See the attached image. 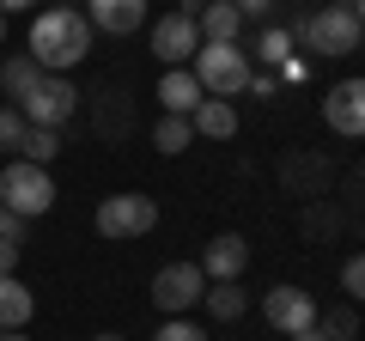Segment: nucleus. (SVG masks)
Wrapping results in <instances>:
<instances>
[{
	"mask_svg": "<svg viewBox=\"0 0 365 341\" xmlns=\"http://www.w3.org/2000/svg\"><path fill=\"white\" fill-rule=\"evenodd\" d=\"M91 49H98V31L86 25L79 6H43V13H31V49L25 55L43 73H73Z\"/></svg>",
	"mask_w": 365,
	"mask_h": 341,
	"instance_id": "obj_1",
	"label": "nucleus"
},
{
	"mask_svg": "<svg viewBox=\"0 0 365 341\" xmlns=\"http://www.w3.org/2000/svg\"><path fill=\"white\" fill-rule=\"evenodd\" d=\"M292 43L304 49V61H347L365 43V13H353V6H317V13H304L292 25Z\"/></svg>",
	"mask_w": 365,
	"mask_h": 341,
	"instance_id": "obj_2",
	"label": "nucleus"
},
{
	"mask_svg": "<svg viewBox=\"0 0 365 341\" xmlns=\"http://www.w3.org/2000/svg\"><path fill=\"white\" fill-rule=\"evenodd\" d=\"M250 67H256V61H250L244 43H201L195 61H189V73H195V86L207 98H225V104H232V98H244Z\"/></svg>",
	"mask_w": 365,
	"mask_h": 341,
	"instance_id": "obj_3",
	"label": "nucleus"
},
{
	"mask_svg": "<svg viewBox=\"0 0 365 341\" xmlns=\"http://www.w3.org/2000/svg\"><path fill=\"white\" fill-rule=\"evenodd\" d=\"M91 225H98V238H110V244H134V238H146L158 225V201L146 195V189L104 195V201H98V213H91Z\"/></svg>",
	"mask_w": 365,
	"mask_h": 341,
	"instance_id": "obj_4",
	"label": "nucleus"
},
{
	"mask_svg": "<svg viewBox=\"0 0 365 341\" xmlns=\"http://www.w3.org/2000/svg\"><path fill=\"white\" fill-rule=\"evenodd\" d=\"M0 208L19 213V220H43V213L55 208V177H49V165L6 158V170H0Z\"/></svg>",
	"mask_w": 365,
	"mask_h": 341,
	"instance_id": "obj_5",
	"label": "nucleus"
},
{
	"mask_svg": "<svg viewBox=\"0 0 365 341\" xmlns=\"http://www.w3.org/2000/svg\"><path fill=\"white\" fill-rule=\"evenodd\" d=\"M13 110L25 116V128H55V134H61L67 122L79 116V86H73L67 73H43Z\"/></svg>",
	"mask_w": 365,
	"mask_h": 341,
	"instance_id": "obj_6",
	"label": "nucleus"
},
{
	"mask_svg": "<svg viewBox=\"0 0 365 341\" xmlns=\"http://www.w3.org/2000/svg\"><path fill=\"white\" fill-rule=\"evenodd\" d=\"M201 292H207V275H201L195 263H165L153 275V305L165 317H189L201 305Z\"/></svg>",
	"mask_w": 365,
	"mask_h": 341,
	"instance_id": "obj_7",
	"label": "nucleus"
},
{
	"mask_svg": "<svg viewBox=\"0 0 365 341\" xmlns=\"http://www.w3.org/2000/svg\"><path fill=\"white\" fill-rule=\"evenodd\" d=\"M262 317H268V329H280V335H299V329L323 323V311H317V292L292 287V280H280V287L262 292Z\"/></svg>",
	"mask_w": 365,
	"mask_h": 341,
	"instance_id": "obj_8",
	"label": "nucleus"
},
{
	"mask_svg": "<svg viewBox=\"0 0 365 341\" xmlns=\"http://www.w3.org/2000/svg\"><path fill=\"white\" fill-rule=\"evenodd\" d=\"M195 49H201V31H195V19H189V13L170 6V13L153 19V55L165 67H189V61H195Z\"/></svg>",
	"mask_w": 365,
	"mask_h": 341,
	"instance_id": "obj_9",
	"label": "nucleus"
},
{
	"mask_svg": "<svg viewBox=\"0 0 365 341\" xmlns=\"http://www.w3.org/2000/svg\"><path fill=\"white\" fill-rule=\"evenodd\" d=\"M323 122L341 134V141H359V134H365V79L347 73V79L329 86V92H323Z\"/></svg>",
	"mask_w": 365,
	"mask_h": 341,
	"instance_id": "obj_10",
	"label": "nucleus"
},
{
	"mask_svg": "<svg viewBox=\"0 0 365 341\" xmlns=\"http://www.w3.org/2000/svg\"><path fill=\"white\" fill-rule=\"evenodd\" d=\"M153 19V0H86V25L104 37H134Z\"/></svg>",
	"mask_w": 365,
	"mask_h": 341,
	"instance_id": "obj_11",
	"label": "nucleus"
},
{
	"mask_svg": "<svg viewBox=\"0 0 365 341\" xmlns=\"http://www.w3.org/2000/svg\"><path fill=\"white\" fill-rule=\"evenodd\" d=\"M201 275L207 280H244V268H250V244L237 232H220V238H207V250H201Z\"/></svg>",
	"mask_w": 365,
	"mask_h": 341,
	"instance_id": "obj_12",
	"label": "nucleus"
},
{
	"mask_svg": "<svg viewBox=\"0 0 365 341\" xmlns=\"http://www.w3.org/2000/svg\"><path fill=\"white\" fill-rule=\"evenodd\" d=\"M201 98H207V92L195 86L189 67H165V79H158V116H189Z\"/></svg>",
	"mask_w": 365,
	"mask_h": 341,
	"instance_id": "obj_13",
	"label": "nucleus"
},
{
	"mask_svg": "<svg viewBox=\"0 0 365 341\" xmlns=\"http://www.w3.org/2000/svg\"><path fill=\"white\" fill-rule=\"evenodd\" d=\"M189 128H195V141H232V134H237V104H225V98H201V104L189 110Z\"/></svg>",
	"mask_w": 365,
	"mask_h": 341,
	"instance_id": "obj_14",
	"label": "nucleus"
},
{
	"mask_svg": "<svg viewBox=\"0 0 365 341\" xmlns=\"http://www.w3.org/2000/svg\"><path fill=\"white\" fill-rule=\"evenodd\" d=\"M195 31H201V43H237V37H244V19H237L232 0H201Z\"/></svg>",
	"mask_w": 365,
	"mask_h": 341,
	"instance_id": "obj_15",
	"label": "nucleus"
},
{
	"mask_svg": "<svg viewBox=\"0 0 365 341\" xmlns=\"http://www.w3.org/2000/svg\"><path fill=\"white\" fill-rule=\"evenodd\" d=\"M31 317H37V292L19 275H0V335H6V329H25Z\"/></svg>",
	"mask_w": 365,
	"mask_h": 341,
	"instance_id": "obj_16",
	"label": "nucleus"
},
{
	"mask_svg": "<svg viewBox=\"0 0 365 341\" xmlns=\"http://www.w3.org/2000/svg\"><path fill=\"white\" fill-rule=\"evenodd\" d=\"M201 305H207V317H213V323H237V317L250 311V292L237 287V280H207Z\"/></svg>",
	"mask_w": 365,
	"mask_h": 341,
	"instance_id": "obj_17",
	"label": "nucleus"
},
{
	"mask_svg": "<svg viewBox=\"0 0 365 341\" xmlns=\"http://www.w3.org/2000/svg\"><path fill=\"white\" fill-rule=\"evenodd\" d=\"M250 55H256L262 67H287L292 55H299V43H292L287 25H262V37H256V49H250Z\"/></svg>",
	"mask_w": 365,
	"mask_h": 341,
	"instance_id": "obj_18",
	"label": "nucleus"
},
{
	"mask_svg": "<svg viewBox=\"0 0 365 341\" xmlns=\"http://www.w3.org/2000/svg\"><path fill=\"white\" fill-rule=\"evenodd\" d=\"M37 79H43V67L31 61V55H6V61H0V92L13 98V104L31 92V86H37Z\"/></svg>",
	"mask_w": 365,
	"mask_h": 341,
	"instance_id": "obj_19",
	"label": "nucleus"
},
{
	"mask_svg": "<svg viewBox=\"0 0 365 341\" xmlns=\"http://www.w3.org/2000/svg\"><path fill=\"white\" fill-rule=\"evenodd\" d=\"M153 146H158L165 158L189 153V146H195V128H189V116H158V122H153Z\"/></svg>",
	"mask_w": 365,
	"mask_h": 341,
	"instance_id": "obj_20",
	"label": "nucleus"
},
{
	"mask_svg": "<svg viewBox=\"0 0 365 341\" xmlns=\"http://www.w3.org/2000/svg\"><path fill=\"white\" fill-rule=\"evenodd\" d=\"M13 158H25V165H55V158H61V134L55 128H25V141H19Z\"/></svg>",
	"mask_w": 365,
	"mask_h": 341,
	"instance_id": "obj_21",
	"label": "nucleus"
},
{
	"mask_svg": "<svg viewBox=\"0 0 365 341\" xmlns=\"http://www.w3.org/2000/svg\"><path fill=\"white\" fill-rule=\"evenodd\" d=\"M122 128H128V98H122V92H104V104H98V134L116 141Z\"/></svg>",
	"mask_w": 365,
	"mask_h": 341,
	"instance_id": "obj_22",
	"label": "nucleus"
},
{
	"mask_svg": "<svg viewBox=\"0 0 365 341\" xmlns=\"http://www.w3.org/2000/svg\"><path fill=\"white\" fill-rule=\"evenodd\" d=\"M153 341H213V335L195 323V317H165V323L153 329Z\"/></svg>",
	"mask_w": 365,
	"mask_h": 341,
	"instance_id": "obj_23",
	"label": "nucleus"
},
{
	"mask_svg": "<svg viewBox=\"0 0 365 341\" xmlns=\"http://www.w3.org/2000/svg\"><path fill=\"white\" fill-rule=\"evenodd\" d=\"M19 141H25V116L13 104H0V153H19Z\"/></svg>",
	"mask_w": 365,
	"mask_h": 341,
	"instance_id": "obj_24",
	"label": "nucleus"
},
{
	"mask_svg": "<svg viewBox=\"0 0 365 341\" xmlns=\"http://www.w3.org/2000/svg\"><path fill=\"white\" fill-rule=\"evenodd\" d=\"M341 292H347V299H365V263H359V256L341 263Z\"/></svg>",
	"mask_w": 365,
	"mask_h": 341,
	"instance_id": "obj_25",
	"label": "nucleus"
},
{
	"mask_svg": "<svg viewBox=\"0 0 365 341\" xmlns=\"http://www.w3.org/2000/svg\"><path fill=\"white\" fill-rule=\"evenodd\" d=\"M237 19H256V25H274V13H280V0H232Z\"/></svg>",
	"mask_w": 365,
	"mask_h": 341,
	"instance_id": "obj_26",
	"label": "nucleus"
},
{
	"mask_svg": "<svg viewBox=\"0 0 365 341\" xmlns=\"http://www.w3.org/2000/svg\"><path fill=\"white\" fill-rule=\"evenodd\" d=\"M25 232H31V220H19V213L0 208V244H25Z\"/></svg>",
	"mask_w": 365,
	"mask_h": 341,
	"instance_id": "obj_27",
	"label": "nucleus"
},
{
	"mask_svg": "<svg viewBox=\"0 0 365 341\" xmlns=\"http://www.w3.org/2000/svg\"><path fill=\"white\" fill-rule=\"evenodd\" d=\"M244 92L250 98H274V92H280V79H274L268 67H250V86H244Z\"/></svg>",
	"mask_w": 365,
	"mask_h": 341,
	"instance_id": "obj_28",
	"label": "nucleus"
},
{
	"mask_svg": "<svg viewBox=\"0 0 365 341\" xmlns=\"http://www.w3.org/2000/svg\"><path fill=\"white\" fill-rule=\"evenodd\" d=\"M311 177H317V158H292L287 165V183H299V195H311Z\"/></svg>",
	"mask_w": 365,
	"mask_h": 341,
	"instance_id": "obj_29",
	"label": "nucleus"
},
{
	"mask_svg": "<svg viewBox=\"0 0 365 341\" xmlns=\"http://www.w3.org/2000/svg\"><path fill=\"white\" fill-rule=\"evenodd\" d=\"M292 341H341V335H335V329H329V323H311V329H299V335H292Z\"/></svg>",
	"mask_w": 365,
	"mask_h": 341,
	"instance_id": "obj_30",
	"label": "nucleus"
},
{
	"mask_svg": "<svg viewBox=\"0 0 365 341\" xmlns=\"http://www.w3.org/2000/svg\"><path fill=\"white\" fill-rule=\"evenodd\" d=\"M0 275H19V244H0Z\"/></svg>",
	"mask_w": 365,
	"mask_h": 341,
	"instance_id": "obj_31",
	"label": "nucleus"
},
{
	"mask_svg": "<svg viewBox=\"0 0 365 341\" xmlns=\"http://www.w3.org/2000/svg\"><path fill=\"white\" fill-rule=\"evenodd\" d=\"M13 13H37V0H0V19H13Z\"/></svg>",
	"mask_w": 365,
	"mask_h": 341,
	"instance_id": "obj_32",
	"label": "nucleus"
},
{
	"mask_svg": "<svg viewBox=\"0 0 365 341\" xmlns=\"http://www.w3.org/2000/svg\"><path fill=\"white\" fill-rule=\"evenodd\" d=\"M323 6H353V13H359V0H323Z\"/></svg>",
	"mask_w": 365,
	"mask_h": 341,
	"instance_id": "obj_33",
	"label": "nucleus"
},
{
	"mask_svg": "<svg viewBox=\"0 0 365 341\" xmlns=\"http://www.w3.org/2000/svg\"><path fill=\"white\" fill-rule=\"evenodd\" d=\"M0 341H25V335H19V329H6V335H0Z\"/></svg>",
	"mask_w": 365,
	"mask_h": 341,
	"instance_id": "obj_34",
	"label": "nucleus"
},
{
	"mask_svg": "<svg viewBox=\"0 0 365 341\" xmlns=\"http://www.w3.org/2000/svg\"><path fill=\"white\" fill-rule=\"evenodd\" d=\"M98 341H128V335H98Z\"/></svg>",
	"mask_w": 365,
	"mask_h": 341,
	"instance_id": "obj_35",
	"label": "nucleus"
},
{
	"mask_svg": "<svg viewBox=\"0 0 365 341\" xmlns=\"http://www.w3.org/2000/svg\"><path fill=\"white\" fill-rule=\"evenodd\" d=\"M0 43H6V19H0Z\"/></svg>",
	"mask_w": 365,
	"mask_h": 341,
	"instance_id": "obj_36",
	"label": "nucleus"
},
{
	"mask_svg": "<svg viewBox=\"0 0 365 341\" xmlns=\"http://www.w3.org/2000/svg\"><path fill=\"white\" fill-rule=\"evenodd\" d=\"M55 6H73V0H55Z\"/></svg>",
	"mask_w": 365,
	"mask_h": 341,
	"instance_id": "obj_37",
	"label": "nucleus"
}]
</instances>
